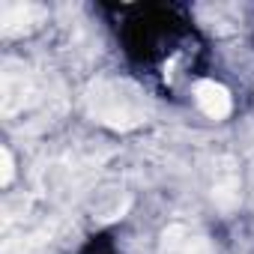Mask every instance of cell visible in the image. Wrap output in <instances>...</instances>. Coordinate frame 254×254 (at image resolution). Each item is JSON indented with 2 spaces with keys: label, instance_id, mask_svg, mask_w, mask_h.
<instances>
[{
  "label": "cell",
  "instance_id": "cell-1",
  "mask_svg": "<svg viewBox=\"0 0 254 254\" xmlns=\"http://www.w3.org/2000/svg\"><path fill=\"white\" fill-rule=\"evenodd\" d=\"M194 99H197L200 111H203L206 117H212V120H221V117L230 114V93H227L218 81H209V78H206V81H197Z\"/></svg>",
  "mask_w": 254,
  "mask_h": 254
},
{
  "label": "cell",
  "instance_id": "cell-2",
  "mask_svg": "<svg viewBox=\"0 0 254 254\" xmlns=\"http://www.w3.org/2000/svg\"><path fill=\"white\" fill-rule=\"evenodd\" d=\"M0 162H3V174H0V180H3V183H9V180H12V171H15V168H12V153H9L6 147L0 150Z\"/></svg>",
  "mask_w": 254,
  "mask_h": 254
}]
</instances>
